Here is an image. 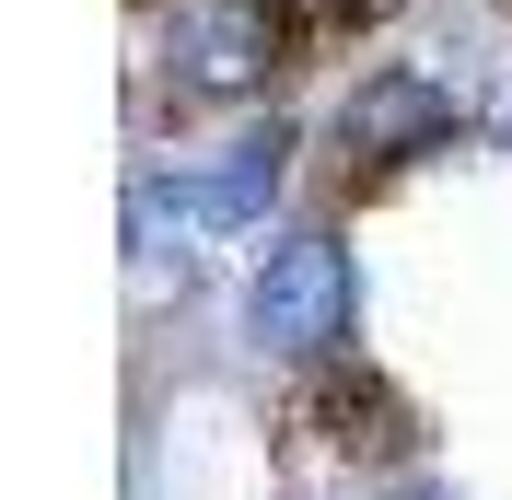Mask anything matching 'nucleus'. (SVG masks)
I'll use <instances>...</instances> for the list:
<instances>
[{"mask_svg": "<svg viewBox=\"0 0 512 500\" xmlns=\"http://www.w3.org/2000/svg\"><path fill=\"white\" fill-rule=\"evenodd\" d=\"M245 349L256 361H291V373H326L361 349V268L338 221H268V245L245 256Z\"/></svg>", "mask_w": 512, "mask_h": 500, "instance_id": "nucleus-2", "label": "nucleus"}, {"mask_svg": "<svg viewBox=\"0 0 512 500\" xmlns=\"http://www.w3.org/2000/svg\"><path fill=\"white\" fill-rule=\"evenodd\" d=\"M291 152H303V128L268 105V117H245L222 140V152H198V163H128V187H152L163 198V221H187L198 245H245V233H268L280 221V198H291Z\"/></svg>", "mask_w": 512, "mask_h": 500, "instance_id": "nucleus-4", "label": "nucleus"}, {"mask_svg": "<svg viewBox=\"0 0 512 500\" xmlns=\"http://www.w3.org/2000/svg\"><path fill=\"white\" fill-rule=\"evenodd\" d=\"M315 396H326V419H338V454H350V466H361V454H373V466H408V454H419V419L384 396L373 373L326 361V373H315Z\"/></svg>", "mask_w": 512, "mask_h": 500, "instance_id": "nucleus-5", "label": "nucleus"}, {"mask_svg": "<svg viewBox=\"0 0 512 500\" xmlns=\"http://www.w3.org/2000/svg\"><path fill=\"white\" fill-rule=\"evenodd\" d=\"M303 0H140V105L175 94V117H245L280 94Z\"/></svg>", "mask_w": 512, "mask_h": 500, "instance_id": "nucleus-1", "label": "nucleus"}, {"mask_svg": "<svg viewBox=\"0 0 512 500\" xmlns=\"http://www.w3.org/2000/svg\"><path fill=\"white\" fill-rule=\"evenodd\" d=\"M373 12H396V0H303V24H373Z\"/></svg>", "mask_w": 512, "mask_h": 500, "instance_id": "nucleus-7", "label": "nucleus"}, {"mask_svg": "<svg viewBox=\"0 0 512 500\" xmlns=\"http://www.w3.org/2000/svg\"><path fill=\"white\" fill-rule=\"evenodd\" d=\"M466 128H478V105L454 94L443 70L373 59V70H350V82H338V105H326V152H338V175H350V187H384V175L443 163Z\"/></svg>", "mask_w": 512, "mask_h": 500, "instance_id": "nucleus-3", "label": "nucleus"}, {"mask_svg": "<svg viewBox=\"0 0 512 500\" xmlns=\"http://www.w3.org/2000/svg\"><path fill=\"white\" fill-rule=\"evenodd\" d=\"M384 500H454V489H431V477H396V489H384Z\"/></svg>", "mask_w": 512, "mask_h": 500, "instance_id": "nucleus-8", "label": "nucleus"}, {"mask_svg": "<svg viewBox=\"0 0 512 500\" xmlns=\"http://www.w3.org/2000/svg\"><path fill=\"white\" fill-rule=\"evenodd\" d=\"M478 140H489V152L512 163V59L489 70V94H478Z\"/></svg>", "mask_w": 512, "mask_h": 500, "instance_id": "nucleus-6", "label": "nucleus"}]
</instances>
